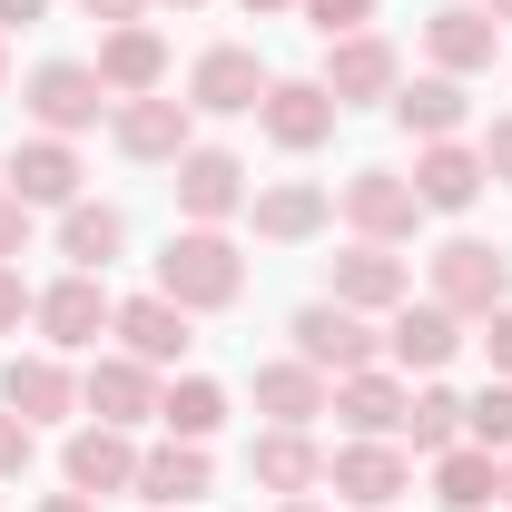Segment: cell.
Instances as JSON below:
<instances>
[{"label": "cell", "mask_w": 512, "mask_h": 512, "mask_svg": "<svg viewBox=\"0 0 512 512\" xmlns=\"http://www.w3.org/2000/svg\"><path fill=\"white\" fill-rule=\"evenodd\" d=\"M207 493H217V463H207V444H178V434L138 444V503H148V512H197Z\"/></svg>", "instance_id": "603a6c76"}, {"label": "cell", "mask_w": 512, "mask_h": 512, "mask_svg": "<svg viewBox=\"0 0 512 512\" xmlns=\"http://www.w3.org/2000/svg\"><path fill=\"white\" fill-rule=\"evenodd\" d=\"M79 10H89L99 30H119V20H148V0H79Z\"/></svg>", "instance_id": "60d3db41"}, {"label": "cell", "mask_w": 512, "mask_h": 512, "mask_svg": "<svg viewBox=\"0 0 512 512\" xmlns=\"http://www.w3.org/2000/svg\"><path fill=\"white\" fill-rule=\"evenodd\" d=\"M247 217H256L266 247H316L325 227H335V188H325V178H266V188L247 197Z\"/></svg>", "instance_id": "ffe728a7"}, {"label": "cell", "mask_w": 512, "mask_h": 512, "mask_svg": "<svg viewBox=\"0 0 512 512\" xmlns=\"http://www.w3.org/2000/svg\"><path fill=\"white\" fill-rule=\"evenodd\" d=\"M227 414H237V404H227L217 375H168L158 384V434H178V444H217Z\"/></svg>", "instance_id": "f546056e"}, {"label": "cell", "mask_w": 512, "mask_h": 512, "mask_svg": "<svg viewBox=\"0 0 512 512\" xmlns=\"http://www.w3.org/2000/svg\"><path fill=\"white\" fill-rule=\"evenodd\" d=\"M237 10H247V20H276V10H296V0H237Z\"/></svg>", "instance_id": "7bdbcfd3"}, {"label": "cell", "mask_w": 512, "mask_h": 512, "mask_svg": "<svg viewBox=\"0 0 512 512\" xmlns=\"http://www.w3.org/2000/svg\"><path fill=\"white\" fill-rule=\"evenodd\" d=\"M424 463H434V503H444V512H493V503H503V453L444 444V453H424Z\"/></svg>", "instance_id": "4dcf8cb0"}, {"label": "cell", "mask_w": 512, "mask_h": 512, "mask_svg": "<svg viewBox=\"0 0 512 512\" xmlns=\"http://www.w3.org/2000/svg\"><path fill=\"white\" fill-rule=\"evenodd\" d=\"M424 296L453 306L463 325H483L493 306H512V256L483 247V237H444V247L424 256Z\"/></svg>", "instance_id": "7a4b0ae2"}, {"label": "cell", "mask_w": 512, "mask_h": 512, "mask_svg": "<svg viewBox=\"0 0 512 512\" xmlns=\"http://www.w3.org/2000/svg\"><path fill=\"white\" fill-rule=\"evenodd\" d=\"M483 10H493V20H503V30H512V0H483Z\"/></svg>", "instance_id": "f6af8a7d"}, {"label": "cell", "mask_w": 512, "mask_h": 512, "mask_svg": "<svg viewBox=\"0 0 512 512\" xmlns=\"http://www.w3.org/2000/svg\"><path fill=\"white\" fill-rule=\"evenodd\" d=\"M128 256V217L109 197H69L60 207V266H89V276H109Z\"/></svg>", "instance_id": "83f0119b"}, {"label": "cell", "mask_w": 512, "mask_h": 512, "mask_svg": "<svg viewBox=\"0 0 512 512\" xmlns=\"http://www.w3.org/2000/svg\"><path fill=\"white\" fill-rule=\"evenodd\" d=\"M0 89H10V40H0Z\"/></svg>", "instance_id": "7dc6e473"}, {"label": "cell", "mask_w": 512, "mask_h": 512, "mask_svg": "<svg viewBox=\"0 0 512 512\" xmlns=\"http://www.w3.org/2000/svg\"><path fill=\"white\" fill-rule=\"evenodd\" d=\"M168 188H178V227H227V217H247L256 178H247L237 148H207V138H197L188 158L168 168Z\"/></svg>", "instance_id": "52a82bcc"}, {"label": "cell", "mask_w": 512, "mask_h": 512, "mask_svg": "<svg viewBox=\"0 0 512 512\" xmlns=\"http://www.w3.org/2000/svg\"><path fill=\"white\" fill-rule=\"evenodd\" d=\"M325 296L355 306V316H394V306L414 296V266L394 247H375V237H345V247L325 256Z\"/></svg>", "instance_id": "30bf717a"}, {"label": "cell", "mask_w": 512, "mask_h": 512, "mask_svg": "<svg viewBox=\"0 0 512 512\" xmlns=\"http://www.w3.org/2000/svg\"><path fill=\"white\" fill-rule=\"evenodd\" d=\"M30 463H40V424H20V414L0 404V483H20Z\"/></svg>", "instance_id": "e575fe53"}, {"label": "cell", "mask_w": 512, "mask_h": 512, "mask_svg": "<svg viewBox=\"0 0 512 512\" xmlns=\"http://www.w3.org/2000/svg\"><path fill=\"white\" fill-rule=\"evenodd\" d=\"M20 109H30V128H50V138H89L119 99L99 89V69H89V60H40L30 79H20Z\"/></svg>", "instance_id": "277c9868"}, {"label": "cell", "mask_w": 512, "mask_h": 512, "mask_svg": "<svg viewBox=\"0 0 512 512\" xmlns=\"http://www.w3.org/2000/svg\"><path fill=\"white\" fill-rule=\"evenodd\" d=\"M109 316H119V296H109V276H89V266H60V276L40 286V306H30V325H40L50 355H99Z\"/></svg>", "instance_id": "3957f363"}, {"label": "cell", "mask_w": 512, "mask_h": 512, "mask_svg": "<svg viewBox=\"0 0 512 512\" xmlns=\"http://www.w3.org/2000/svg\"><path fill=\"white\" fill-rule=\"evenodd\" d=\"M109 148L138 158V168H178V158L197 148V109H188V99H168V89L119 99V109H109Z\"/></svg>", "instance_id": "9c48e42d"}, {"label": "cell", "mask_w": 512, "mask_h": 512, "mask_svg": "<svg viewBox=\"0 0 512 512\" xmlns=\"http://www.w3.org/2000/svg\"><path fill=\"white\" fill-rule=\"evenodd\" d=\"M247 473H256V493H276V503L325 493V444H316V424H266V434L247 444Z\"/></svg>", "instance_id": "cb8c5ba5"}, {"label": "cell", "mask_w": 512, "mask_h": 512, "mask_svg": "<svg viewBox=\"0 0 512 512\" xmlns=\"http://www.w3.org/2000/svg\"><path fill=\"white\" fill-rule=\"evenodd\" d=\"M30 512H99V503H89V493H40Z\"/></svg>", "instance_id": "b9f144b4"}, {"label": "cell", "mask_w": 512, "mask_h": 512, "mask_svg": "<svg viewBox=\"0 0 512 512\" xmlns=\"http://www.w3.org/2000/svg\"><path fill=\"white\" fill-rule=\"evenodd\" d=\"M276 512H325V503H316V493H296V503H276Z\"/></svg>", "instance_id": "ee69618b"}, {"label": "cell", "mask_w": 512, "mask_h": 512, "mask_svg": "<svg viewBox=\"0 0 512 512\" xmlns=\"http://www.w3.org/2000/svg\"><path fill=\"white\" fill-rule=\"evenodd\" d=\"M30 306H40V286H30L20 266H0V335H20V325H30Z\"/></svg>", "instance_id": "8d00e7d4"}, {"label": "cell", "mask_w": 512, "mask_h": 512, "mask_svg": "<svg viewBox=\"0 0 512 512\" xmlns=\"http://www.w3.org/2000/svg\"><path fill=\"white\" fill-rule=\"evenodd\" d=\"M345 434H365V444H404V414H414V375H394V365H365V375H335V404H325Z\"/></svg>", "instance_id": "e0dca14e"}, {"label": "cell", "mask_w": 512, "mask_h": 512, "mask_svg": "<svg viewBox=\"0 0 512 512\" xmlns=\"http://www.w3.org/2000/svg\"><path fill=\"white\" fill-rule=\"evenodd\" d=\"M335 99H325V79H266V99H256V128H266V148H286V158H316L325 138H335Z\"/></svg>", "instance_id": "2e32d148"}, {"label": "cell", "mask_w": 512, "mask_h": 512, "mask_svg": "<svg viewBox=\"0 0 512 512\" xmlns=\"http://www.w3.org/2000/svg\"><path fill=\"white\" fill-rule=\"evenodd\" d=\"M463 444L512 453V375H493L483 394H463Z\"/></svg>", "instance_id": "d6a6232c"}, {"label": "cell", "mask_w": 512, "mask_h": 512, "mask_svg": "<svg viewBox=\"0 0 512 512\" xmlns=\"http://www.w3.org/2000/svg\"><path fill=\"white\" fill-rule=\"evenodd\" d=\"M158 296L188 306V316H227V306L247 296L237 237H227V227H168V247H158Z\"/></svg>", "instance_id": "6da1fadb"}, {"label": "cell", "mask_w": 512, "mask_h": 512, "mask_svg": "<svg viewBox=\"0 0 512 512\" xmlns=\"http://www.w3.org/2000/svg\"><path fill=\"white\" fill-rule=\"evenodd\" d=\"M325 404H335V375H316L306 355L256 365V414H266V424H316Z\"/></svg>", "instance_id": "f1b7e54d"}, {"label": "cell", "mask_w": 512, "mask_h": 512, "mask_svg": "<svg viewBox=\"0 0 512 512\" xmlns=\"http://www.w3.org/2000/svg\"><path fill=\"white\" fill-rule=\"evenodd\" d=\"M503 512H512V453H503Z\"/></svg>", "instance_id": "bcb514c9"}, {"label": "cell", "mask_w": 512, "mask_h": 512, "mask_svg": "<svg viewBox=\"0 0 512 512\" xmlns=\"http://www.w3.org/2000/svg\"><path fill=\"white\" fill-rule=\"evenodd\" d=\"M473 148H483V168H493V188H512V109H503L493 128H483Z\"/></svg>", "instance_id": "74e56055"}, {"label": "cell", "mask_w": 512, "mask_h": 512, "mask_svg": "<svg viewBox=\"0 0 512 512\" xmlns=\"http://www.w3.org/2000/svg\"><path fill=\"white\" fill-rule=\"evenodd\" d=\"M30 237H40V207H20V197L0 188V266H20V256H30Z\"/></svg>", "instance_id": "d590c367"}, {"label": "cell", "mask_w": 512, "mask_h": 512, "mask_svg": "<svg viewBox=\"0 0 512 512\" xmlns=\"http://www.w3.org/2000/svg\"><path fill=\"white\" fill-rule=\"evenodd\" d=\"M40 20H50V0H0V40L10 30H40Z\"/></svg>", "instance_id": "ab89813d"}, {"label": "cell", "mask_w": 512, "mask_h": 512, "mask_svg": "<svg viewBox=\"0 0 512 512\" xmlns=\"http://www.w3.org/2000/svg\"><path fill=\"white\" fill-rule=\"evenodd\" d=\"M266 79H276V69L256 60L247 40H217V50H197V60H188V109H197V119H256Z\"/></svg>", "instance_id": "4fadbf2b"}, {"label": "cell", "mask_w": 512, "mask_h": 512, "mask_svg": "<svg viewBox=\"0 0 512 512\" xmlns=\"http://www.w3.org/2000/svg\"><path fill=\"white\" fill-rule=\"evenodd\" d=\"M483 355H493V375H512V306L483 316Z\"/></svg>", "instance_id": "f35d334b"}, {"label": "cell", "mask_w": 512, "mask_h": 512, "mask_svg": "<svg viewBox=\"0 0 512 512\" xmlns=\"http://www.w3.org/2000/svg\"><path fill=\"white\" fill-rule=\"evenodd\" d=\"M325 493H345L355 512H394L414 493V453L404 444H365V434H345V444L325 453Z\"/></svg>", "instance_id": "7c38bea8"}, {"label": "cell", "mask_w": 512, "mask_h": 512, "mask_svg": "<svg viewBox=\"0 0 512 512\" xmlns=\"http://www.w3.org/2000/svg\"><path fill=\"white\" fill-rule=\"evenodd\" d=\"M453 355H463V316H453V306L404 296V306L384 316V365H394V375H444Z\"/></svg>", "instance_id": "9a60e30c"}, {"label": "cell", "mask_w": 512, "mask_h": 512, "mask_svg": "<svg viewBox=\"0 0 512 512\" xmlns=\"http://www.w3.org/2000/svg\"><path fill=\"white\" fill-rule=\"evenodd\" d=\"M325 99L335 109H384L394 89H404V50L384 40V30H345V40H325Z\"/></svg>", "instance_id": "ba28073f"}, {"label": "cell", "mask_w": 512, "mask_h": 512, "mask_svg": "<svg viewBox=\"0 0 512 512\" xmlns=\"http://www.w3.org/2000/svg\"><path fill=\"white\" fill-rule=\"evenodd\" d=\"M79 178H89V168H79V138H50V128H30V138L0 158V188L20 197V207H50V217H60L69 197H89Z\"/></svg>", "instance_id": "5bb4252c"}, {"label": "cell", "mask_w": 512, "mask_h": 512, "mask_svg": "<svg viewBox=\"0 0 512 512\" xmlns=\"http://www.w3.org/2000/svg\"><path fill=\"white\" fill-rule=\"evenodd\" d=\"M335 217L355 227V237H375V247H404L414 227H424V197L404 168H355L345 188H335Z\"/></svg>", "instance_id": "8fae6325"}, {"label": "cell", "mask_w": 512, "mask_h": 512, "mask_svg": "<svg viewBox=\"0 0 512 512\" xmlns=\"http://www.w3.org/2000/svg\"><path fill=\"white\" fill-rule=\"evenodd\" d=\"M99 89H109V99H148V89H168V30H158V20H119V30H99Z\"/></svg>", "instance_id": "44dd1931"}, {"label": "cell", "mask_w": 512, "mask_h": 512, "mask_svg": "<svg viewBox=\"0 0 512 512\" xmlns=\"http://www.w3.org/2000/svg\"><path fill=\"white\" fill-rule=\"evenodd\" d=\"M483 188H493V168H483L473 138H434V148H414V197H424V217H463Z\"/></svg>", "instance_id": "484cf974"}, {"label": "cell", "mask_w": 512, "mask_h": 512, "mask_svg": "<svg viewBox=\"0 0 512 512\" xmlns=\"http://www.w3.org/2000/svg\"><path fill=\"white\" fill-rule=\"evenodd\" d=\"M424 60L444 69V79H483V69L503 60V20H493L483 0H444V10L424 20Z\"/></svg>", "instance_id": "d6986e66"}, {"label": "cell", "mask_w": 512, "mask_h": 512, "mask_svg": "<svg viewBox=\"0 0 512 512\" xmlns=\"http://www.w3.org/2000/svg\"><path fill=\"white\" fill-rule=\"evenodd\" d=\"M286 355H306L316 375H365V365H384V335L375 316H355V306H335V296H316V306H296L286 316Z\"/></svg>", "instance_id": "5b68a950"}, {"label": "cell", "mask_w": 512, "mask_h": 512, "mask_svg": "<svg viewBox=\"0 0 512 512\" xmlns=\"http://www.w3.org/2000/svg\"><path fill=\"white\" fill-rule=\"evenodd\" d=\"M188 306H168V296H158V286H148V296H119V316H109V335H119V355H138V365H158V375H188Z\"/></svg>", "instance_id": "ac0fdd59"}, {"label": "cell", "mask_w": 512, "mask_h": 512, "mask_svg": "<svg viewBox=\"0 0 512 512\" xmlns=\"http://www.w3.org/2000/svg\"><path fill=\"white\" fill-rule=\"evenodd\" d=\"M296 20L316 40H345V30H375V0H296Z\"/></svg>", "instance_id": "836d02e7"}, {"label": "cell", "mask_w": 512, "mask_h": 512, "mask_svg": "<svg viewBox=\"0 0 512 512\" xmlns=\"http://www.w3.org/2000/svg\"><path fill=\"white\" fill-rule=\"evenodd\" d=\"M60 483H69V493H89V503L138 493V434H119V424H79V434L60 444Z\"/></svg>", "instance_id": "7402d4cb"}, {"label": "cell", "mask_w": 512, "mask_h": 512, "mask_svg": "<svg viewBox=\"0 0 512 512\" xmlns=\"http://www.w3.org/2000/svg\"><path fill=\"white\" fill-rule=\"evenodd\" d=\"M168 10H207V0H168Z\"/></svg>", "instance_id": "c3c4849f"}, {"label": "cell", "mask_w": 512, "mask_h": 512, "mask_svg": "<svg viewBox=\"0 0 512 512\" xmlns=\"http://www.w3.org/2000/svg\"><path fill=\"white\" fill-rule=\"evenodd\" d=\"M493 512H503V503H493Z\"/></svg>", "instance_id": "681fc988"}, {"label": "cell", "mask_w": 512, "mask_h": 512, "mask_svg": "<svg viewBox=\"0 0 512 512\" xmlns=\"http://www.w3.org/2000/svg\"><path fill=\"white\" fill-rule=\"evenodd\" d=\"M158 365H138V355H119V345H109V355H89V365H79V414H89V424H119V434H148V424H158Z\"/></svg>", "instance_id": "8992f818"}, {"label": "cell", "mask_w": 512, "mask_h": 512, "mask_svg": "<svg viewBox=\"0 0 512 512\" xmlns=\"http://www.w3.org/2000/svg\"><path fill=\"white\" fill-rule=\"evenodd\" d=\"M444 444H463V394L444 375H424L414 384V414H404V453H444Z\"/></svg>", "instance_id": "1f68e13d"}, {"label": "cell", "mask_w": 512, "mask_h": 512, "mask_svg": "<svg viewBox=\"0 0 512 512\" xmlns=\"http://www.w3.org/2000/svg\"><path fill=\"white\" fill-rule=\"evenodd\" d=\"M384 109H394V128H404L414 148H434V138H463V128H473V89L444 79V69H424V79H404Z\"/></svg>", "instance_id": "4316f807"}, {"label": "cell", "mask_w": 512, "mask_h": 512, "mask_svg": "<svg viewBox=\"0 0 512 512\" xmlns=\"http://www.w3.org/2000/svg\"><path fill=\"white\" fill-rule=\"evenodd\" d=\"M0 404H10L20 424H60V414H79V365L50 355V345H40V355H10V365H0Z\"/></svg>", "instance_id": "d4e9b609"}]
</instances>
